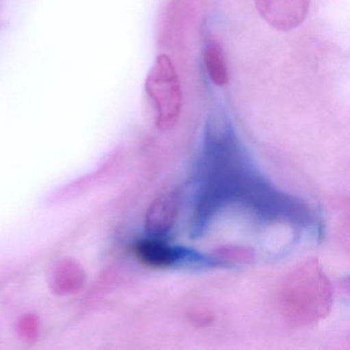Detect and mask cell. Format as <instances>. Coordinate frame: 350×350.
<instances>
[{"mask_svg":"<svg viewBox=\"0 0 350 350\" xmlns=\"http://www.w3.org/2000/svg\"><path fill=\"white\" fill-rule=\"evenodd\" d=\"M333 288L317 260H307L295 268L280 290V306L288 321L311 325L331 310Z\"/></svg>","mask_w":350,"mask_h":350,"instance_id":"cell-1","label":"cell"},{"mask_svg":"<svg viewBox=\"0 0 350 350\" xmlns=\"http://www.w3.org/2000/svg\"><path fill=\"white\" fill-rule=\"evenodd\" d=\"M145 90L157 111L159 130H172L181 116L183 94L175 65L167 54H161L151 67Z\"/></svg>","mask_w":350,"mask_h":350,"instance_id":"cell-2","label":"cell"},{"mask_svg":"<svg viewBox=\"0 0 350 350\" xmlns=\"http://www.w3.org/2000/svg\"><path fill=\"white\" fill-rule=\"evenodd\" d=\"M260 17L273 29L288 32L302 25L310 0H254Z\"/></svg>","mask_w":350,"mask_h":350,"instance_id":"cell-3","label":"cell"},{"mask_svg":"<svg viewBox=\"0 0 350 350\" xmlns=\"http://www.w3.org/2000/svg\"><path fill=\"white\" fill-rule=\"evenodd\" d=\"M179 210L176 193H165L151 204L146 215V229L152 237L165 234L173 227Z\"/></svg>","mask_w":350,"mask_h":350,"instance_id":"cell-4","label":"cell"},{"mask_svg":"<svg viewBox=\"0 0 350 350\" xmlns=\"http://www.w3.org/2000/svg\"><path fill=\"white\" fill-rule=\"evenodd\" d=\"M134 253L141 263L152 268L170 267L183 257V253L178 247L157 239L138 241L135 245Z\"/></svg>","mask_w":350,"mask_h":350,"instance_id":"cell-5","label":"cell"},{"mask_svg":"<svg viewBox=\"0 0 350 350\" xmlns=\"http://www.w3.org/2000/svg\"><path fill=\"white\" fill-rule=\"evenodd\" d=\"M85 274L79 263L73 260H63L55 267L50 284L53 292L58 295H72L85 284Z\"/></svg>","mask_w":350,"mask_h":350,"instance_id":"cell-6","label":"cell"},{"mask_svg":"<svg viewBox=\"0 0 350 350\" xmlns=\"http://www.w3.org/2000/svg\"><path fill=\"white\" fill-rule=\"evenodd\" d=\"M204 63L211 81L217 87H224L228 83V69L224 51L218 40L206 42L204 50Z\"/></svg>","mask_w":350,"mask_h":350,"instance_id":"cell-7","label":"cell"},{"mask_svg":"<svg viewBox=\"0 0 350 350\" xmlns=\"http://www.w3.org/2000/svg\"><path fill=\"white\" fill-rule=\"evenodd\" d=\"M20 332L25 339H33L38 333V321L34 315H26L20 321Z\"/></svg>","mask_w":350,"mask_h":350,"instance_id":"cell-8","label":"cell"},{"mask_svg":"<svg viewBox=\"0 0 350 350\" xmlns=\"http://www.w3.org/2000/svg\"><path fill=\"white\" fill-rule=\"evenodd\" d=\"M220 255L224 259H229V261L250 262L253 258L251 252L245 249H239V247H232V249L226 247L220 251Z\"/></svg>","mask_w":350,"mask_h":350,"instance_id":"cell-9","label":"cell"}]
</instances>
